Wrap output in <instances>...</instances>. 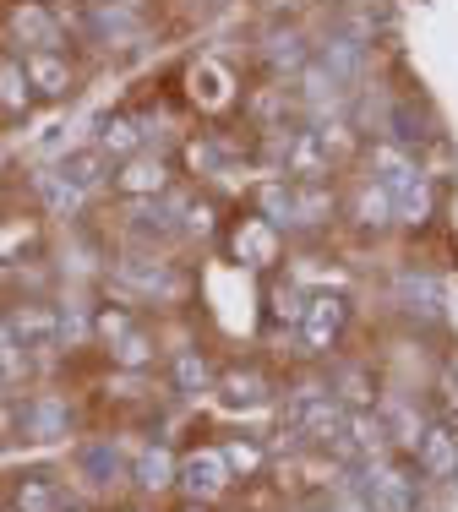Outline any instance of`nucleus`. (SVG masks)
<instances>
[{
    "instance_id": "obj_1",
    "label": "nucleus",
    "mask_w": 458,
    "mask_h": 512,
    "mask_svg": "<svg viewBox=\"0 0 458 512\" xmlns=\"http://www.w3.org/2000/svg\"><path fill=\"white\" fill-rule=\"evenodd\" d=\"M360 502H366V512H415L420 507L415 463H404L399 453L360 463Z\"/></svg>"
},
{
    "instance_id": "obj_2",
    "label": "nucleus",
    "mask_w": 458,
    "mask_h": 512,
    "mask_svg": "<svg viewBox=\"0 0 458 512\" xmlns=\"http://www.w3.org/2000/svg\"><path fill=\"white\" fill-rule=\"evenodd\" d=\"M295 333H300V349H306V355H333L349 333V300L328 295V289H322V295H306Z\"/></svg>"
},
{
    "instance_id": "obj_3",
    "label": "nucleus",
    "mask_w": 458,
    "mask_h": 512,
    "mask_svg": "<svg viewBox=\"0 0 458 512\" xmlns=\"http://www.w3.org/2000/svg\"><path fill=\"white\" fill-rule=\"evenodd\" d=\"M409 463H415V474L426 485H453L458 480V431L448 420H426L415 447H409Z\"/></svg>"
},
{
    "instance_id": "obj_4",
    "label": "nucleus",
    "mask_w": 458,
    "mask_h": 512,
    "mask_svg": "<svg viewBox=\"0 0 458 512\" xmlns=\"http://www.w3.org/2000/svg\"><path fill=\"white\" fill-rule=\"evenodd\" d=\"M273 153H279V169L289 180H328L333 153L322 148V131L317 126H295V131H273Z\"/></svg>"
},
{
    "instance_id": "obj_5",
    "label": "nucleus",
    "mask_w": 458,
    "mask_h": 512,
    "mask_svg": "<svg viewBox=\"0 0 458 512\" xmlns=\"http://www.w3.org/2000/svg\"><path fill=\"white\" fill-rule=\"evenodd\" d=\"M229 480H235V474H229V463H224V447H197L191 458H180V474H175V485L202 507L219 502L229 491Z\"/></svg>"
},
{
    "instance_id": "obj_6",
    "label": "nucleus",
    "mask_w": 458,
    "mask_h": 512,
    "mask_svg": "<svg viewBox=\"0 0 458 512\" xmlns=\"http://www.w3.org/2000/svg\"><path fill=\"white\" fill-rule=\"evenodd\" d=\"M229 251H235V262L257 267V273H268V267L284 256V229L268 224L262 213H251V218H240V224H235V235H229Z\"/></svg>"
},
{
    "instance_id": "obj_7",
    "label": "nucleus",
    "mask_w": 458,
    "mask_h": 512,
    "mask_svg": "<svg viewBox=\"0 0 458 512\" xmlns=\"http://www.w3.org/2000/svg\"><path fill=\"white\" fill-rule=\"evenodd\" d=\"M115 191H120V197H131V202L164 197V191H170V169H164V158L131 153V158H120V169H115Z\"/></svg>"
},
{
    "instance_id": "obj_8",
    "label": "nucleus",
    "mask_w": 458,
    "mask_h": 512,
    "mask_svg": "<svg viewBox=\"0 0 458 512\" xmlns=\"http://www.w3.org/2000/svg\"><path fill=\"white\" fill-rule=\"evenodd\" d=\"M6 327H11V338H17L22 349H50L60 338V311L39 306V300H22V306H11Z\"/></svg>"
},
{
    "instance_id": "obj_9",
    "label": "nucleus",
    "mask_w": 458,
    "mask_h": 512,
    "mask_svg": "<svg viewBox=\"0 0 458 512\" xmlns=\"http://www.w3.org/2000/svg\"><path fill=\"white\" fill-rule=\"evenodd\" d=\"M349 218H355V229H366V235H382V229H393V186H382V180H360L355 202H349Z\"/></svg>"
},
{
    "instance_id": "obj_10",
    "label": "nucleus",
    "mask_w": 458,
    "mask_h": 512,
    "mask_svg": "<svg viewBox=\"0 0 458 512\" xmlns=\"http://www.w3.org/2000/svg\"><path fill=\"white\" fill-rule=\"evenodd\" d=\"M11 512H66V485L55 474L33 469L11 485Z\"/></svg>"
},
{
    "instance_id": "obj_11",
    "label": "nucleus",
    "mask_w": 458,
    "mask_h": 512,
    "mask_svg": "<svg viewBox=\"0 0 458 512\" xmlns=\"http://www.w3.org/2000/svg\"><path fill=\"white\" fill-rule=\"evenodd\" d=\"M22 71H28L39 99H66L71 93V66H66V55H55V50H28L22 55Z\"/></svg>"
},
{
    "instance_id": "obj_12",
    "label": "nucleus",
    "mask_w": 458,
    "mask_h": 512,
    "mask_svg": "<svg viewBox=\"0 0 458 512\" xmlns=\"http://www.w3.org/2000/svg\"><path fill=\"white\" fill-rule=\"evenodd\" d=\"M17 431L28 436V442H55V436H66V404H60V398H28V404H17Z\"/></svg>"
},
{
    "instance_id": "obj_13",
    "label": "nucleus",
    "mask_w": 458,
    "mask_h": 512,
    "mask_svg": "<svg viewBox=\"0 0 458 512\" xmlns=\"http://www.w3.org/2000/svg\"><path fill=\"white\" fill-rule=\"evenodd\" d=\"M219 398L229 409H251V404H268L273 398V382L257 371V365H229L219 376Z\"/></svg>"
},
{
    "instance_id": "obj_14",
    "label": "nucleus",
    "mask_w": 458,
    "mask_h": 512,
    "mask_svg": "<svg viewBox=\"0 0 458 512\" xmlns=\"http://www.w3.org/2000/svg\"><path fill=\"white\" fill-rule=\"evenodd\" d=\"M431 207H437V197H431V180L426 175H409L404 186H393V224L420 229L431 218Z\"/></svg>"
},
{
    "instance_id": "obj_15",
    "label": "nucleus",
    "mask_w": 458,
    "mask_h": 512,
    "mask_svg": "<svg viewBox=\"0 0 458 512\" xmlns=\"http://www.w3.org/2000/svg\"><path fill=\"white\" fill-rule=\"evenodd\" d=\"M55 169H60V175H66L77 191H82V197H88V191H93V186H104V175H110V153H104L99 142H93V148H77V153H66Z\"/></svg>"
},
{
    "instance_id": "obj_16",
    "label": "nucleus",
    "mask_w": 458,
    "mask_h": 512,
    "mask_svg": "<svg viewBox=\"0 0 458 512\" xmlns=\"http://www.w3.org/2000/svg\"><path fill=\"white\" fill-rule=\"evenodd\" d=\"M366 164H371V180H382V186H404L409 175H420V164L399 148V142H371Z\"/></svg>"
},
{
    "instance_id": "obj_17",
    "label": "nucleus",
    "mask_w": 458,
    "mask_h": 512,
    "mask_svg": "<svg viewBox=\"0 0 458 512\" xmlns=\"http://www.w3.org/2000/svg\"><path fill=\"white\" fill-rule=\"evenodd\" d=\"M115 278H120V284H131V289H142V295H170V289H175L170 267L153 262V256H126V262L115 267Z\"/></svg>"
},
{
    "instance_id": "obj_18",
    "label": "nucleus",
    "mask_w": 458,
    "mask_h": 512,
    "mask_svg": "<svg viewBox=\"0 0 458 512\" xmlns=\"http://www.w3.org/2000/svg\"><path fill=\"white\" fill-rule=\"evenodd\" d=\"M180 463L170 447H142L137 463H131V480H137V491H164V485H175Z\"/></svg>"
},
{
    "instance_id": "obj_19",
    "label": "nucleus",
    "mask_w": 458,
    "mask_h": 512,
    "mask_svg": "<svg viewBox=\"0 0 458 512\" xmlns=\"http://www.w3.org/2000/svg\"><path fill=\"white\" fill-rule=\"evenodd\" d=\"M333 218L328 180H295V229H317Z\"/></svg>"
},
{
    "instance_id": "obj_20",
    "label": "nucleus",
    "mask_w": 458,
    "mask_h": 512,
    "mask_svg": "<svg viewBox=\"0 0 458 512\" xmlns=\"http://www.w3.org/2000/svg\"><path fill=\"white\" fill-rule=\"evenodd\" d=\"M257 207H262L268 224L295 229V180H262V186H257Z\"/></svg>"
},
{
    "instance_id": "obj_21",
    "label": "nucleus",
    "mask_w": 458,
    "mask_h": 512,
    "mask_svg": "<svg viewBox=\"0 0 458 512\" xmlns=\"http://www.w3.org/2000/svg\"><path fill=\"white\" fill-rule=\"evenodd\" d=\"M33 99H39V93H33L22 60H0V109H6V115H22Z\"/></svg>"
},
{
    "instance_id": "obj_22",
    "label": "nucleus",
    "mask_w": 458,
    "mask_h": 512,
    "mask_svg": "<svg viewBox=\"0 0 458 512\" xmlns=\"http://www.w3.org/2000/svg\"><path fill=\"white\" fill-rule=\"evenodd\" d=\"M142 137H148V131H142V120L115 115L110 126L99 131V148L110 153V158H131V153H142Z\"/></svg>"
},
{
    "instance_id": "obj_23",
    "label": "nucleus",
    "mask_w": 458,
    "mask_h": 512,
    "mask_svg": "<svg viewBox=\"0 0 458 512\" xmlns=\"http://www.w3.org/2000/svg\"><path fill=\"white\" fill-rule=\"evenodd\" d=\"M110 360L120 371H142V365H153V338L142 333V327H131V333H120L110 344Z\"/></svg>"
},
{
    "instance_id": "obj_24",
    "label": "nucleus",
    "mask_w": 458,
    "mask_h": 512,
    "mask_svg": "<svg viewBox=\"0 0 458 512\" xmlns=\"http://www.w3.org/2000/svg\"><path fill=\"white\" fill-rule=\"evenodd\" d=\"M17 33H22V44H33V50H50L55 44V17L44 6H17Z\"/></svg>"
},
{
    "instance_id": "obj_25",
    "label": "nucleus",
    "mask_w": 458,
    "mask_h": 512,
    "mask_svg": "<svg viewBox=\"0 0 458 512\" xmlns=\"http://www.w3.org/2000/svg\"><path fill=\"white\" fill-rule=\"evenodd\" d=\"M208 382H213L208 360H202L197 349H175V387H180V393H186V398H197Z\"/></svg>"
},
{
    "instance_id": "obj_26",
    "label": "nucleus",
    "mask_w": 458,
    "mask_h": 512,
    "mask_svg": "<svg viewBox=\"0 0 458 512\" xmlns=\"http://www.w3.org/2000/svg\"><path fill=\"white\" fill-rule=\"evenodd\" d=\"M39 197H44V207H50V213H77V207H82V191L71 186V180L60 175V169L39 175Z\"/></svg>"
},
{
    "instance_id": "obj_27",
    "label": "nucleus",
    "mask_w": 458,
    "mask_h": 512,
    "mask_svg": "<svg viewBox=\"0 0 458 512\" xmlns=\"http://www.w3.org/2000/svg\"><path fill=\"white\" fill-rule=\"evenodd\" d=\"M268 60H273L279 71H300V66L311 60V50H306V39L289 28V33H273V39H268Z\"/></svg>"
},
{
    "instance_id": "obj_28",
    "label": "nucleus",
    "mask_w": 458,
    "mask_h": 512,
    "mask_svg": "<svg viewBox=\"0 0 458 512\" xmlns=\"http://www.w3.org/2000/svg\"><path fill=\"white\" fill-rule=\"evenodd\" d=\"M224 463H229V474H235V480H251V474L268 463V453H262L257 442H246V436H235V442H224Z\"/></svg>"
},
{
    "instance_id": "obj_29",
    "label": "nucleus",
    "mask_w": 458,
    "mask_h": 512,
    "mask_svg": "<svg viewBox=\"0 0 458 512\" xmlns=\"http://www.w3.org/2000/svg\"><path fill=\"white\" fill-rule=\"evenodd\" d=\"M317 60L333 71V77H344V82H349V77L360 71V44H355V39H328Z\"/></svg>"
},
{
    "instance_id": "obj_30",
    "label": "nucleus",
    "mask_w": 458,
    "mask_h": 512,
    "mask_svg": "<svg viewBox=\"0 0 458 512\" xmlns=\"http://www.w3.org/2000/svg\"><path fill=\"white\" fill-rule=\"evenodd\" d=\"M197 88H202V104H224L229 99L219 66H197V71H191V93H197Z\"/></svg>"
},
{
    "instance_id": "obj_31",
    "label": "nucleus",
    "mask_w": 458,
    "mask_h": 512,
    "mask_svg": "<svg viewBox=\"0 0 458 512\" xmlns=\"http://www.w3.org/2000/svg\"><path fill=\"white\" fill-rule=\"evenodd\" d=\"M82 469L93 474V485H110V474H115V453H110V447H88V453H82Z\"/></svg>"
},
{
    "instance_id": "obj_32",
    "label": "nucleus",
    "mask_w": 458,
    "mask_h": 512,
    "mask_svg": "<svg viewBox=\"0 0 458 512\" xmlns=\"http://www.w3.org/2000/svg\"><path fill=\"white\" fill-rule=\"evenodd\" d=\"M186 164L197 169V175H208V169H219V148H213V142H191V148H186Z\"/></svg>"
},
{
    "instance_id": "obj_33",
    "label": "nucleus",
    "mask_w": 458,
    "mask_h": 512,
    "mask_svg": "<svg viewBox=\"0 0 458 512\" xmlns=\"http://www.w3.org/2000/svg\"><path fill=\"white\" fill-rule=\"evenodd\" d=\"M93 327H99V333L115 344L120 333H131V316H126V311H99V322H93Z\"/></svg>"
},
{
    "instance_id": "obj_34",
    "label": "nucleus",
    "mask_w": 458,
    "mask_h": 512,
    "mask_svg": "<svg viewBox=\"0 0 458 512\" xmlns=\"http://www.w3.org/2000/svg\"><path fill=\"white\" fill-rule=\"evenodd\" d=\"M17 349V338H11V327H6V316H0V355H11Z\"/></svg>"
},
{
    "instance_id": "obj_35",
    "label": "nucleus",
    "mask_w": 458,
    "mask_h": 512,
    "mask_svg": "<svg viewBox=\"0 0 458 512\" xmlns=\"http://www.w3.org/2000/svg\"><path fill=\"white\" fill-rule=\"evenodd\" d=\"M186 512H208V507H202V502H191V507H186Z\"/></svg>"
}]
</instances>
